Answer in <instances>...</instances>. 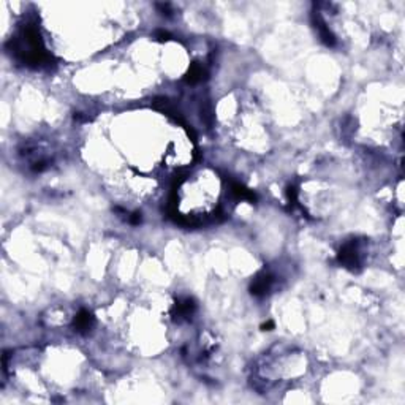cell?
<instances>
[{
	"mask_svg": "<svg viewBox=\"0 0 405 405\" xmlns=\"http://www.w3.org/2000/svg\"><path fill=\"white\" fill-rule=\"evenodd\" d=\"M92 321H93L92 315L89 313L87 310H81L74 318V328L78 329V331H87V329L92 326Z\"/></svg>",
	"mask_w": 405,
	"mask_h": 405,
	"instance_id": "obj_2",
	"label": "cell"
},
{
	"mask_svg": "<svg viewBox=\"0 0 405 405\" xmlns=\"http://www.w3.org/2000/svg\"><path fill=\"white\" fill-rule=\"evenodd\" d=\"M271 285H272V277L269 274H266V272L264 274H259L252 283V293L257 296L266 295L271 290Z\"/></svg>",
	"mask_w": 405,
	"mask_h": 405,
	"instance_id": "obj_1",
	"label": "cell"
},
{
	"mask_svg": "<svg viewBox=\"0 0 405 405\" xmlns=\"http://www.w3.org/2000/svg\"><path fill=\"white\" fill-rule=\"evenodd\" d=\"M204 74H206L204 67L198 65V63H193V65L190 67V70H188L185 79L190 82V84H195V82H200L202 78H204Z\"/></svg>",
	"mask_w": 405,
	"mask_h": 405,
	"instance_id": "obj_3",
	"label": "cell"
}]
</instances>
